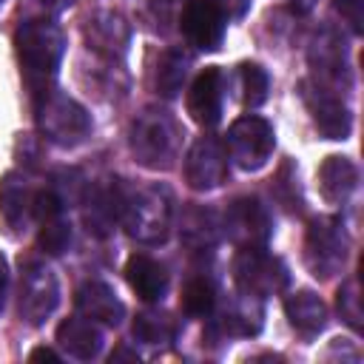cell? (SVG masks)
<instances>
[{"instance_id": "cell-1", "label": "cell", "mask_w": 364, "mask_h": 364, "mask_svg": "<svg viewBox=\"0 0 364 364\" xmlns=\"http://www.w3.org/2000/svg\"><path fill=\"white\" fill-rule=\"evenodd\" d=\"M14 48L23 65V77L28 82V88L37 94L51 88V80L60 68L63 51H65V37L60 31L57 23L51 20H26L20 23V28L14 31Z\"/></svg>"}, {"instance_id": "cell-2", "label": "cell", "mask_w": 364, "mask_h": 364, "mask_svg": "<svg viewBox=\"0 0 364 364\" xmlns=\"http://www.w3.org/2000/svg\"><path fill=\"white\" fill-rule=\"evenodd\" d=\"M34 119H37L40 134L48 142L65 145V148L82 142L91 131L88 111L77 100H71L68 94L57 91V88H48L34 97Z\"/></svg>"}, {"instance_id": "cell-3", "label": "cell", "mask_w": 364, "mask_h": 364, "mask_svg": "<svg viewBox=\"0 0 364 364\" xmlns=\"http://www.w3.org/2000/svg\"><path fill=\"white\" fill-rule=\"evenodd\" d=\"M128 142L134 156L145 168H171L179 148V128L165 111L145 108L142 114L134 117Z\"/></svg>"}, {"instance_id": "cell-4", "label": "cell", "mask_w": 364, "mask_h": 364, "mask_svg": "<svg viewBox=\"0 0 364 364\" xmlns=\"http://www.w3.org/2000/svg\"><path fill=\"white\" fill-rule=\"evenodd\" d=\"M171 219H173V205L165 188H156V185L142 188L125 199L122 222L128 228V236H134L136 242H145V245L162 242L171 230Z\"/></svg>"}, {"instance_id": "cell-5", "label": "cell", "mask_w": 364, "mask_h": 364, "mask_svg": "<svg viewBox=\"0 0 364 364\" xmlns=\"http://www.w3.org/2000/svg\"><path fill=\"white\" fill-rule=\"evenodd\" d=\"M276 145V134L273 125L256 114L239 117L230 128H228V139H225V151L228 156L242 168V171H259Z\"/></svg>"}, {"instance_id": "cell-6", "label": "cell", "mask_w": 364, "mask_h": 364, "mask_svg": "<svg viewBox=\"0 0 364 364\" xmlns=\"http://www.w3.org/2000/svg\"><path fill=\"white\" fill-rule=\"evenodd\" d=\"M347 259V236L338 219L318 216L307 228L304 239V262L316 279H330L344 267Z\"/></svg>"}, {"instance_id": "cell-7", "label": "cell", "mask_w": 364, "mask_h": 364, "mask_svg": "<svg viewBox=\"0 0 364 364\" xmlns=\"http://www.w3.org/2000/svg\"><path fill=\"white\" fill-rule=\"evenodd\" d=\"M233 279L245 296L264 299L270 293H279L287 284L284 264L270 256L262 245L259 247H242L233 259Z\"/></svg>"}, {"instance_id": "cell-8", "label": "cell", "mask_w": 364, "mask_h": 364, "mask_svg": "<svg viewBox=\"0 0 364 364\" xmlns=\"http://www.w3.org/2000/svg\"><path fill=\"white\" fill-rule=\"evenodd\" d=\"M60 301V284L51 267H46L37 259L23 262L20 273V316L31 327H40Z\"/></svg>"}, {"instance_id": "cell-9", "label": "cell", "mask_w": 364, "mask_h": 364, "mask_svg": "<svg viewBox=\"0 0 364 364\" xmlns=\"http://www.w3.org/2000/svg\"><path fill=\"white\" fill-rule=\"evenodd\" d=\"M299 88H301L304 105H307L310 114H313L316 128H318L327 139H347V136H350V125H353L347 105H344L333 91H327L318 80H304Z\"/></svg>"}, {"instance_id": "cell-10", "label": "cell", "mask_w": 364, "mask_h": 364, "mask_svg": "<svg viewBox=\"0 0 364 364\" xmlns=\"http://www.w3.org/2000/svg\"><path fill=\"white\" fill-rule=\"evenodd\" d=\"M228 176V151L213 136H199L185 156V179L193 191L219 188Z\"/></svg>"}, {"instance_id": "cell-11", "label": "cell", "mask_w": 364, "mask_h": 364, "mask_svg": "<svg viewBox=\"0 0 364 364\" xmlns=\"http://www.w3.org/2000/svg\"><path fill=\"white\" fill-rule=\"evenodd\" d=\"M225 230L239 247H259L270 236V216L259 199L239 196L228 205Z\"/></svg>"}, {"instance_id": "cell-12", "label": "cell", "mask_w": 364, "mask_h": 364, "mask_svg": "<svg viewBox=\"0 0 364 364\" xmlns=\"http://www.w3.org/2000/svg\"><path fill=\"white\" fill-rule=\"evenodd\" d=\"M182 34L191 46L213 51L225 40V14L213 0H191L182 11Z\"/></svg>"}, {"instance_id": "cell-13", "label": "cell", "mask_w": 364, "mask_h": 364, "mask_svg": "<svg viewBox=\"0 0 364 364\" xmlns=\"http://www.w3.org/2000/svg\"><path fill=\"white\" fill-rule=\"evenodd\" d=\"M188 114L202 128H213L222 119V71L208 65L196 74L188 91Z\"/></svg>"}, {"instance_id": "cell-14", "label": "cell", "mask_w": 364, "mask_h": 364, "mask_svg": "<svg viewBox=\"0 0 364 364\" xmlns=\"http://www.w3.org/2000/svg\"><path fill=\"white\" fill-rule=\"evenodd\" d=\"M85 40L94 51L105 54V57H122L131 40V28L125 23V17L119 11H94L88 14L85 26Z\"/></svg>"}, {"instance_id": "cell-15", "label": "cell", "mask_w": 364, "mask_h": 364, "mask_svg": "<svg viewBox=\"0 0 364 364\" xmlns=\"http://www.w3.org/2000/svg\"><path fill=\"white\" fill-rule=\"evenodd\" d=\"M74 304H77L80 316L100 321V324H108V327H117L125 318V304L117 299V293L105 282H97V279L77 287Z\"/></svg>"}, {"instance_id": "cell-16", "label": "cell", "mask_w": 364, "mask_h": 364, "mask_svg": "<svg viewBox=\"0 0 364 364\" xmlns=\"http://www.w3.org/2000/svg\"><path fill=\"white\" fill-rule=\"evenodd\" d=\"M316 182H318V193L324 196V202L341 205V202H347V199L353 196V191L358 188V168H355L353 159L338 156V154H330V156L318 165Z\"/></svg>"}, {"instance_id": "cell-17", "label": "cell", "mask_w": 364, "mask_h": 364, "mask_svg": "<svg viewBox=\"0 0 364 364\" xmlns=\"http://www.w3.org/2000/svg\"><path fill=\"white\" fill-rule=\"evenodd\" d=\"M125 193L122 188L117 185V179H108L102 185H97L91 191V199H88V208H85V225H88V233H97V236H105L117 219H122V210H125Z\"/></svg>"}, {"instance_id": "cell-18", "label": "cell", "mask_w": 364, "mask_h": 364, "mask_svg": "<svg viewBox=\"0 0 364 364\" xmlns=\"http://www.w3.org/2000/svg\"><path fill=\"white\" fill-rule=\"evenodd\" d=\"M57 341H60V347L68 353V355H74V358H80V361H91V358H97L100 355V350H102V330L97 327V321H91V318H65V321H60V327H57Z\"/></svg>"}, {"instance_id": "cell-19", "label": "cell", "mask_w": 364, "mask_h": 364, "mask_svg": "<svg viewBox=\"0 0 364 364\" xmlns=\"http://www.w3.org/2000/svg\"><path fill=\"white\" fill-rule=\"evenodd\" d=\"M125 279H128L131 290L139 299H145V301H159L165 296V290H168V273H165V267L156 259L145 256V253H134L128 259Z\"/></svg>"}, {"instance_id": "cell-20", "label": "cell", "mask_w": 364, "mask_h": 364, "mask_svg": "<svg viewBox=\"0 0 364 364\" xmlns=\"http://www.w3.org/2000/svg\"><path fill=\"white\" fill-rule=\"evenodd\" d=\"M284 313H287V321L293 324V330L307 336V338L318 336L324 330V324H327V307L313 290L290 293L284 299Z\"/></svg>"}, {"instance_id": "cell-21", "label": "cell", "mask_w": 364, "mask_h": 364, "mask_svg": "<svg viewBox=\"0 0 364 364\" xmlns=\"http://www.w3.org/2000/svg\"><path fill=\"white\" fill-rule=\"evenodd\" d=\"M31 202H34V191L26 176L11 171L0 179V213L9 228L23 230V225L31 216Z\"/></svg>"}, {"instance_id": "cell-22", "label": "cell", "mask_w": 364, "mask_h": 364, "mask_svg": "<svg viewBox=\"0 0 364 364\" xmlns=\"http://www.w3.org/2000/svg\"><path fill=\"white\" fill-rule=\"evenodd\" d=\"M188 65H191V57L182 54L179 48H171L159 57L156 63V74H154V85L162 97H176V91L182 88L185 82V74H188Z\"/></svg>"}, {"instance_id": "cell-23", "label": "cell", "mask_w": 364, "mask_h": 364, "mask_svg": "<svg viewBox=\"0 0 364 364\" xmlns=\"http://www.w3.org/2000/svg\"><path fill=\"white\" fill-rule=\"evenodd\" d=\"M336 307H338V316L344 318V324H347L353 333H361V327H364V307H361V287H358V279L341 282V287H338V293H336Z\"/></svg>"}, {"instance_id": "cell-24", "label": "cell", "mask_w": 364, "mask_h": 364, "mask_svg": "<svg viewBox=\"0 0 364 364\" xmlns=\"http://www.w3.org/2000/svg\"><path fill=\"white\" fill-rule=\"evenodd\" d=\"M134 336L145 344H165L173 338V321L165 313H139L134 321Z\"/></svg>"}, {"instance_id": "cell-25", "label": "cell", "mask_w": 364, "mask_h": 364, "mask_svg": "<svg viewBox=\"0 0 364 364\" xmlns=\"http://www.w3.org/2000/svg\"><path fill=\"white\" fill-rule=\"evenodd\" d=\"M213 301H216V293L208 279H191L182 287V310L188 316H208L213 310Z\"/></svg>"}, {"instance_id": "cell-26", "label": "cell", "mask_w": 364, "mask_h": 364, "mask_svg": "<svg viewBox=\"0 0 364 364\" xmlns=\"http://www.w3.org/2000/svg\"><path fill=\"white\" fill-rule=\"evenodd\" d=\"M242 91H245V105L247 108H259L264 100H267V91H270V77L262 65L256 63H245L242 65Z\"/></svg>"}, {"instance_id": "cell-27", "label": "cell", "mask_w": 364, "mask_h": 364, "mask_svg": "<svg viewBox=\"0 0 364 364\" xmlns=\"http://www.w3.org/2000/svg\"><path fill=\"white\" fill-rule=\"evenodd\" d=\"M40 233H37V245L43 253L48 256H60L68 250L71 245V228L57 216V219H48V222H40Z\"/></svg>"}, {"instance_id": "cell-28", "label": "cell", "mask_w": 364, "mask_h": 364, "mask_svg": "<svg viewBox=\"0 0 364 364\" xmlns=\"http://www.w3.org/2000/svg\"><path fill=\"white\" fill-rule=\"evenodd\" d=\"M63 199L57 196L54 188H43L34 193V202H31V216L40 219V222H48V219H57L60 210H63Z\"/></svg>"}, {"instance_id": "cell-29", "label": "cell", "mask_w": 364, "mask_h": 364, "mask_svg": "<svg viewBox=\"0 0 364 364\" xmlns=\"http://www.w3.org/2000/svg\"><path fill=\"white\" fill-rule=\"evenodd\" d=\"M336 11L353 26L355 34L364 31V0H333Z\"/></svg>"}, {"instance_id": "cell-30", "label": "cell", "mask_w": 364, "mask_h": 364, "mask_svg": "<svg viewBox=\"0 0 364 364\" xmlns=\"http://www.w3.org/2000/svg\"><path fill=\"white\" fill-rule=\"evenodd\" d=\"M28 361H60V355L51 347H34L28 353Z\"/></svg>"}, {"instance_id": "cell-31", "label": "cell", "mask_w": 364, "mask_h": 364, "mask_svg": "<svg viewBox=\"0 0 364 364\" xmlns=\"http://www.w3.org/2000/svg\"><path fill=\"white\" fill-rule=\"evenodd\" d=\"M111 361H114V364H117V361H139V355L131 353V350H125V347H119V350L111 353Z\"/></svg>"}, {"instance_id": "cell-32", "label": "cell", "mask_w": 364, "mask_h": 364, "mask_svg": "<svg viewBox=\"0 0 364 364\" xmlns=\"http://www.w3.org/2000/svg\"><path fill=\"white\" fill-rule=\"evenodd\" d=\"M6 279H9V264L0 253V307H3V290H6Z\"/></svg>"}, {"instance_id": "cell-33", "label": "cell", "mask_w": 364, "mask_h": 364, "mask_svg": "<svg viewBox=\"0 0 364 364\" xmlns=\"http://www.w3.org/2000/svg\"><path fill=\"white\" fill-rule=\"evenodd\" d=\"M46 3H51V6H63V3H68V0H46Z\"/></svg>"}, {"instance_id": "cell-34", "label": "cell", "mask_w": 364, "mask_h": 364, "mask_svg": "<svg viewBox=\"0 0 364 364\" xmlns=\"http://www.w3.org/2000/svg\"><path fill=\"white\" fill-rule=\"evenodd\" d=\"M162 3H171V0H162Z\"/></svg>"}]
</instances>
